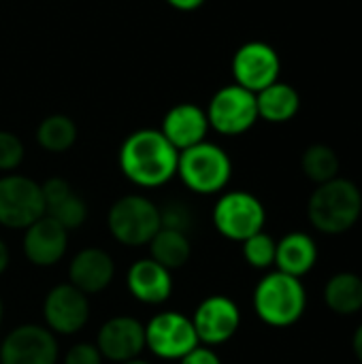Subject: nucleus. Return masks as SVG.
Masks as SVG:
<instances>
[{"label":"nucleus","mask_w":362,"mask_h":364,"mask_svg":"<svg viewBox=\"0 0 362 364\" xmlns=\"http://www.w3.org/2000/svg\"><path fill=\"white\" fill-rule=\"evenodd\" d=\"M117 160L130 183L154 190L166 186L177 175L179 151L160 130L141 128L124 139Z\"/></svg>","instance_id":"1"},{"label":"nucleus","mask_w":362,"mask_h":364,"mask_svg":"<svg viewBox=\"0 0 362 364\" xmlns=\"http://www.w3.org/2000/svg\"><path fill=\"white\" fill-rule=\"evenodd\" d=\"M362 213L361 188L344 177L316 186L307 203V218L322 235H344L356 226Z\"/></svg>","instance_id":"2"},{"label":"nucleus","mask_w":362,"mask_h":364,"mask_svg":"<svg viewBox=\"0 0 362 364\" xmlns=\"http://www.w3.org/2000/svg\"><path fill=\"white\" fill-rule=\"evenodd\" d=\"M252 303L256 316L265 324L273 328H286L303 318L307 307V292L299 277L271 271L256 284Z\"/></svg>","instance_id":"3"},{"label":"nucleus","mask_w":362,"mask_h":364,"mask_svg":"<svg viewBox=\"0 0 362 364\" xmlns=\"http://www.w3.org/2000/svg\"><path fill=\"white\" fill-rule=\"evenodd\" d=\"M107 228L119 245L145 247L162 228L160 207L143 194H126L109 207Z\"/></svg>","instance_id":"4"},{"label":"nucleus","mask_w":362,"mask_h":364,"mask_svg":"<svg viewBox=\"0 0 362 364\" xmlns=\"http://www.w3.org/2000/svg\"><path fill=\"white\" fill-rule=\"evenodd\" d=\"M177 175L194 194H218L233 177L230 156L215 143L203 141L190 149L179 151Z\"/></svg>","instance_id":"5"},{"label":"nucleus","mask_w":362,"mask_h":364,"mask_svg":"<svg viewBox=\"0 0 362 364\" xmlns=\"http://www.w3.org/2000/svg\"><path fill=\"white\" fill-rule=\"evenodd\" d=\"M213 228L228 241L243 243L267 224V211L258 196L245 190L224 192L213 205Z\"/></svg>","instance_id":"6"},{"label":"nucleus","mask_w":362,"mask_h":364,"mask_svg":"<svg viewBox=\"0 0 362 364\" xmlns=\"http://www.w3.org/2000/svg\"><path fill=\"white\" fill-rule=\"evenodd\" d=\"M45 215L41 183L32 177L6 173L0 177V226L26 230Z\"/></svg>","instance_id":"7"},{"label":"nucleus","mask_w":362,"mask_h":364,"mask_svg":"<svg viewBox=\"0 0 362 364\" xmlns=\"http://www.w3.org/2000/svg\"><path fill=\"white\" fill-rule=\"evenodd\" d=\"M198 346L194 324L181 311L156 314L145 324V350L160 360H181Z\"/></svg>","instance_id":"8"},{"label":"nucleus","mask_w":362,"mask_h":364,"mask_svg":"<svg viewBox=\"0 0 362 364\" xmlns=\"http://www.w3.org/2000/svg\"><path fill=\"white\" fill-rule=\"evenodd\" d=\"M207 113L209 128L224 136H237L247 132L258 122L256 94L241 85H226L213 94Z\"/></svg>","instance_id":"9"},{"label":"nucleus","mask_w":362,"mask_h":364,"mask_svg":"<svg viewBox=\"0 0 362 364\" xmlns=\"http://www.w3.org/2000/svg\"><path fill=\"white\" fill-rule=\"evenodd\" d=\"M90 296L75 286L58 284L43 299V320L55 337H73L81 333L90 322Z\"/></svg>","instance_id":"10"},{"label":"nucleus","mask_w":362,"mask_h":364,"mask_svg":"<svg viewBox=\"0 0 362 364\" xmlns=\"http://www.w3.org/2000/svg\"><path fill=\"white\" fill-rule=\"evenodd\" d=\"M58 337L43 324H19L0 343V364H58Z\"/></svg>","instance_id":"11"},{"label":"nucleus","mask_w":362,"mask_h":364,"mask_svg":"<svg viewBox=\"0 0 362 364\" xmlns=\"http://www.w3.org/2000/svg\"><path fill=\"white\" fill-rule=\"evenodd\" d=\"M190 320L194 324L198 343L207 348H215V346H224L237 335L241 326V311L230 296L211 294L196 305Z\"/></svg>","instance_id":"12"},{"label":"nucleus","mask_w":362,"mask_h":364,"mask_svg":"<svg viewBox=\"0 0 362 364\" xmlns=\"http://www.w3.org/2000/svg\"><path fill=\"white\" fill-rule=\"evenodd\" d=\"M280 70L282 62L277 51L262 41H250L241 45L233 58V75L237 85L254 94L280 81Z\"/></svg>","instance_id":"13"},{"label":"nucleus","mask_w":362,"mask_h":364,"mask_svg":"<svg viewBox=\"0 0 362 364\" xmlns=\"http://www.w3.org/2000/svg\"><path fill=\"white\" fill-rule=\"evenodd\" d=\"M94 343L109 363L122 364L141 358L145 352V324L132 316L109 318L98 328Z\"/></svg>","instance_id":"14"},{"label":"nucleus","mask_w":362,"mask_h":364,"mask_svg":"<svg viewBox=\"0 0 362 364\" xmlns=\"http://www.w3.org/2000/svg\"><path fill=\"white\" fill-rule=\"evenodd\" d=\"M21 250L26 260L36 269H49L62 262L68 252V230L53 218L43 215L23 230Z\"/></svg>","instance_id":"15"},{"label":"nucleus","mask_w":362,"mask_h":364,"mask_svg":"<svg viewBox=\"0 0 362 364\" xmlns=\"http://www.w3.org/2000/svg\"><path fill=\"white\" fill-rule=\"evenodd\" d=\"M115 279V260L102 247L79 250L68 264V284L83 294H100Z\"/></svg>","instance_id":"16"},{"label":"nucleus","mask_w":362,"mask_h":364,"mask_svg":"<svg viewBox=\"0 0 362 364\" xmlns=\"http://www.w3.org/2000/svg\"><path fill=\"white\" fill-rule=\"evenodd\" d=\"M126 288L143 305H162L173 294V273L151 258H141L130 264Z\"/></svg>","instance_id":"17"},{"label":"nucleus","mask_w":362,"mask_h":364,"mask_svg":"<svg viewBox=\"0 0 362 364\" xmlns=\"http://www.w3.org/2000/svg\"><path fill=\"white\" fill-rule=\"evenodd\" d=\"M41 192L45 200V215L53 218L68 232L85 224L87 205L64 177H49L45 183H41Z\"/></svg>","instance_id":"18"},{"label":"nucleus","mask_w":362,"mask_h":364,"mask_svg":"<svg viewBox=\"0 0 362 364\" xmlns=\"http://www.w3.org/2000/svg\"><path fill=\"white\" fill-rule=\"evenodd\" d=\"M160 132L177 151L190 149L203 143L209 132L207 113L198 105H192V102L177 105L164 115Z\"/></svg>","instance_id":"19"},{"label":"nucleus","mask_w":362,"mask_h":364,"mask_svg":"<svg viewBox=\"0 0 362 364\" xmlns=\"http://www.w3.org/2000/svg\"><path fill=\"white\" fill-rule=\"evenodd\" d=\"M316 262H318V245L307 232H290L277 241V250H275L277 271L301 279L316 267Z\"/></svg>","instance_id":"20"},{"label":"nucleus","mask_w":362,"mask_h":364,"mask_svg":"<svg viewBox=\"0 0 362 364\" xmlns=\"http://www.w3.org/2000/svg\"><path fill=\"white\" fill-rule=\"evenodd\" d=\"M256 107H258V117H262L265 122L284 124L299 113L301 96L292 85L275 81L256 94Z\"/></svg>","instance_id":"21"},{"label":"nucleus","mask_w":362,"mask_h":364,"mask_svg":"<svg viewBox=\"0 0 362 364\" xmlns=\"http://www.w3.org/2000/svg\"><path fill=\"white\" fill-rule=\"evenodd\" d=\"M324 303L337 316H354L362 311V277L352 271L333 275L324 286Z\"/></svg>","instance_id":"22"},{"label":"nucleus","mask_w":362,"mask_h":364,"mask_svg":"<svg viewBox=\"0 0 362 364\" xmlns=\"http://www.w3.org/2000/svg\"><path fill=\"white\" fill-rule=\"evenodd\" d=\"M147 247H149V258L162 264L164 269H169L171 273L186 267L192 256L190 235L173 228H160Z\"/></svg>","instance_id":"23"},{"label":"nucleus","mask_w":362,"mask_h":364,"mask_svg":"<svg viewBox=\"0 0 362 364\" xmlns=\"http://www.w3.org/2000/svg\"><path fill=\"white\" fill-rule=\"evenodd\" d=\"M36 143L49 154H64L77 143V124L62 113L47 115L36 128Z\"/></svg>","instance_id":"24"},{"label":"nucleus","mask_w":362,"mask_h":364,"mask_svg":"<svg viewBox=\"0 0 362 364\" xmlns=\"http://www.w3.org/2000/svg\"><path fill=\"white\" fill-rule=\"evenodd\" d=\"M301 168H303V173H305V177L309 181H314L316 186H320V183H326L331 179L339 177L341 162H339L337 151L331 145L314 143V145H309L303 151V156H301Z\"/></svg>","instance_id":"25"},{"label":"nucleus","mask_w":362,"mask_h":364,"mask_svg":"<svg viewBox=\"0 0 362 364\" xmlns=\"http://www.w3.org/2000/svg\"><path fill=\"white\" fill-rule=\"evenodd\" d=\"M275 250H277V241L271 235H267L265 230L252 235L250 239H245L241 243V252H243L245 262L258 271L275 267Z\"/></svg>","instance_id":"26"},{"label":"nucleus","mask_w":362,"mask_h":364,"mask_svg":"<svg viewBox=\"0 0 362 364\" xmlns=\"http://www.w3.org/2000/svg\"><path fill=\"white\" fill-rule=\"evenodd\" d=\"M26 149L17 134L9 130H0V173H15V168L23 162Z\"/></svg>","instance_id":"27"},{"label":"nucleus","mask_w":362,"mask_h":364,"mask_svg":"<svg viewBox=\"0 0 362 364\" xmlns=\"http://www.w3.org/2000/svg\"><path fill=\"white\" fill-rule=\"evenodd\" d=\"M160 224L162 228H173L179 232H190L194 226V215L188 205L183 203H169L160 209Z\"/></svg>","instance_id":"28"},{"label":"nucleus","mask_w":362,"mask_h":364,"mask_svg":"<svg viewBox=\"0 0 362 364\" xmlns=\"http://www.w3.org/2000/svg\"><path fill=\"white\" fill-rule=\"evenodd\" d=\"M105 358L98 352L96 343H87V341H79L75 346H70L62 358V364H102Z\"/></svg>","instance_id":"29"},{"label":"nucleus","mask_w":362,"mask_h":364,"mask_svg":"<svg viewBox=\"0 0 362 364\" xmlns=\"http://www.w3.org/2000/svg\"><path fill=\"white\" fill-rule=\"evenodd\" d=\"M179 364H222L220 360V356L211 350V348H207V346H198V348H194L190 354H186Z\"/></svg>","instance_id":"30"},{"label":"nucleus","mask_w":362,"mask_h":364,"mask_svg":"<svg viewBox=\"0 0 362 364\" xmlns=\"http://www.w3.org/2000/svg\"><path fill=\"white\" fill-rule=\"evenodd\" d=\"M9 264H11V252H9V245H6V241L0 237V277L6 273Z\"/></svg>","instance_id":"31"},{"label":"nucleus","mask_w":362,"mask_h":364,"mask_svg":"<svg viewBox=\"0 0 362 364\" xmlns=\"http://www.w3.org/2000/svg\"><path fill=\"white\" fill-rule=\"evenodd\" d=\"M171 6H175V9H179V11H194V9H198L205 0H166Z\"/></svg>","instance_id":"32"},{"label":"nucleus","mask_w":362,"mask_h":364,"mask_svg":"<svg viewBox=\"0 0 362 364\" xmlns=\"http://www.w3.org/2000/svg\"><path fill=\"white\" fill-rule=\"evenodd\" d=\"M352 350H354V356L358 358V363L362 364V324L356 328V333L352 337Z\"/></svg>","instance_id":"33"},{"label":"nucleus","mask_w":362,"mask_h":364,"mask_svg":"<svg viewBox=\"0 0 362 364\" xmlns=\"http://www.w3.org/2000/svg\"><path fill=\"white\" fill-rule=\"evenodd\" d=\"M122 364H151L149 360H143V358H134V360H128V363H122Z\"/></svg>","instance_id":"34"},{"label":"nucleus","mask_w":362,"mask_h":364,"mask_svg":"<svg viewBox=\"0 0 362 364\" xmlns=\"http://www.w3.org/2000/svg\"><path fill=\"white\" fill-rule=\"evenodd\" d=\"M2 320H4V303L0 299V328H2Z\"/></svg>","instance_id":"35"}]
</instances>
